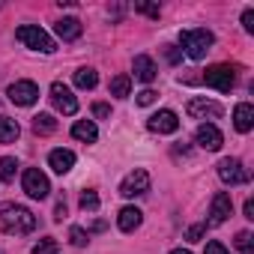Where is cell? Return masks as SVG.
Returning a JSON list of instances; mask_svg holds the SVG:
<instances>
[{"label": "cell", "instance_id": "cell-38", "mask_svg": "<svg viewBox=\"0 0 254 254\" xmlns=\"http://www.w3.org/2000/svg\"><path fill=\"white\" fill-rule=\"evenodd\" d=\"M171 254H191V251H186V248H174Z\"/></svg>", "mask_w": 254, "mask_h": 254}, {"label": "cell", "instance_id": "cell-24", "mask_svg": "<svg viewBox=\"0 0 254 254\" xmlns=\"http://www.w3.org/2000/svg\"><path fill=\"white\" fill-rule=\"evenodd\" d=\"M15 171H18V162H15L12 156H3V159H0V180H3V183H12V180H15Z\"/></svg>", "mask_w": 254, "mask_h": 254}, {"label": "cell", "instance_id": "cell-31", "mask_svg": "<svg viewBox=\"0 0 254 254\" xmlns=\"http://www.w3.org/2000/svg\"><path fill=\"white\" fill-rule=\"evenodd\" d=\"M156 96H159L156 90H141V93H138V105H153Z\"/></svg>", "mask_w": 254, "mask_h": 254}, {"label": "cell", "instance_id": "cell-8", "mask_svg": "<svg viewBox=\"0 0 254 254\" xmlns=\"http://www.w3.org/2000/svg\"><path fill=\"white\" fill-rule=\"evenodd\" d=\"M51 102H54V108H57L60 114H66V117L78 114V99L72 96V90H69L63 81H54V84H51Z\"/></svg>", "mask_w": 254, "mask_h": 254}, {"label": "cell", "instance_id": "cell-39", "mask_svg": "<svg viewBox=\"0 0 254 254\" xmlns=\"http://www.w3.org/2000/svg\"><path fill=\"white\" fill-rule=\"evenodd\" d=\"M0 9H3V3H0Z\"/></svg>", "mask_w": 254, "mask_h": 254}, {"label": "cell", "instance_id": "cell-18", "mask_svg": "<svg viewBox=\"0 0 254 254\" xmlns=\"http://www.w3.org/2000/svg\"><path fill=\"white\" fill-rule=\"evenodd\" d=\"M54 33H57L63 42H75V39L81 36V21H78V18H60V21L54 24Z\"/></svg>", "mask_w": 254, "mask_h": 254}, {"label": "cell", "instance_id": "cell-2", "mask_svg": "<svg viewBox=\"0 0 254 254\" xmlns=\"http://www.w3.org/2000/svg\"><path fill=\"white\" fill-rule=\"evenodd\" d=\"M212 33L209 30H183L180 33V45H183V51L191 57V60H203L206 54H209V48H212Z\"/></svg>", "mask_w": 254, "mask_h": 254}, {"label": "cell", "instance_id": "cell-28", "mask_svg": "<svg viewBox=\"0 0 254 254\" xmlns=\"http://www.w3.org/2000/svg\"><path fill=\"white\" fill-rule=\"evenodd\" d=\"M69 239H72V245H87L90 242V233L84 227H72L69 230Z\"/></svg>", "mask_w": 254, "mask_h": 254}, {"label": "cell", "instance_id": "cell-9", "mask_svg": "<svg viewBox=\"0 0 254 254\" xmlns=\"http://www.w3.org/2000/svg\"><path fill=\"white\" fill-rule=\"evenodd\" d=\"M194 141H197V147L215 153V150H221L224 135L218 132V126H215V123H200V126H197V132H194Z\"/></svg>", "mask_w": 254, "mask_h": 254}, {"label": "cell", "instance_id": "cell-7", "mask_svg": "<svg viewBox=\"0 0 254 254\" xmlns=\"http://www.w3.org/2000/svg\"><path fill=\"white\" fill-rule=\"evenodd\" d=\"M186 114L189 117H194V120H203V123H212V120H218L224 111H221V105L218 102H212V99H191L189 105H186Z\"/></svg>", "mask_w": 254, "mask_h": 254}, {"label": "cell", "instance_id": "cell-13", "mask_svg": "<svg viewBox=\"0 0 254 254\" xmlns=\"http://www.w3.org/2000/svg\"><path fill=\"white\" fill-rule=\"evenodd\" d=\"M230 212H233L230 194H227V191H218V194L212 197V206H209V224H224V221L230 218Z\"/></svg>", "mask_w": 254, "mask_h": 254}, {"label": "cell", "instance_id": "cell-32", "mask_svg": "<svg viewBox=\"0 0 254 254\" xmlns=\"http://www.w3.org/2000/svg\"><path fill=\"white\" fill-rule=\"evenodd\" d=\"M93 114H96L99 120H108V117H111V105H105V102H96V105H93Z\"/></svg>", "mask_w": 254, "mask_h": 254}, {"label": "cell", "instance_id": "cell-16", "mask_svg": "<svg viewBox=\"0 0 254 254\" xmlns=\"http://www.w3.org/2000/svg\"><path fill=\"white\" fill-rule=\"evenodd\" d=\"M48 165H51V171L54 174H69L72 171V165H75V153L72 150H51V156H48Z\"/></svg>", "mask_w": 254, "mask_h": 254}, {"label": "cell", "instance_id": "cell-15", "mask_svg": "<svg viewBox=\"0 0 254 254\" xmlns=\"http://www.w3.org/2000/svg\"><path fill=\"white\" fill-rule=\"evenodd\" d=\"M233 126H236V132H242V135L254 129V108L248 102H239L233 108Z\"/></svg>", "mask_w": 254, "mask_h": 254}, {"label": "cell", "instance_id": "cell-35", "mask_svg": "<svg viewBox=\"0 0 254 254\" xmlns=\"http://www.w3.org/2000/svg\"><path fill=\"white\" fill-rule=\"evenodd\" d=\"M206 254H230V251H227L218 239H212V242H206Z\"/></svg>", "mask_w": 254, "mask_h": 254}, {"label": "cell", "instance_id": "cell-19", "mask_svg": "<svg viewBox=\"0 0 254 254\" xmlns=\"http://www.w3.org/2000/svg\"><path fill=\"white\" fill-rule=\"evenodd\" d=\"M72 138H78V141H84V144H93V141L99 138L96 123H93V120H78V123L72 126Z\"/></svg>", "mask_w": 254, "mask_h": 254}, {"label": "cell", "instance_id": "cell-34", "mask_svg": "<svg viewBox=\"0 0 254 254\" xmlns=\"http://www.w3.org/2000/svg\"><path fill=\"white\" fill-rule=\"evenodd\" d=\"M242 27H245L248 33H254V9H245V12H242Z\"/></svg>", "mask_w": 254, "mask_h": 254}, {"label": "cell", "instance_id": "cell-36", "mask_svg": "<svg viewBox=\"0 0 254 254\" xmlns=\"http://www.w3.org/2000/svg\"><path fill=\"white\" fill-rule=\"evenodd\" d=\"M54 218H57V221H63V218H66V200H57V209H54Z\"/></svg>", "mask_w": 254, "mask_h": 254}, {"label": "cell", "instance_id": "cell-12", "mask_svg": "<svg viewBox=\"0 0 254 254\" xmlns=\"http://www.w3.org/2000/svg\"><path fill=\"white\" fill-rule=\"evenodd\" d=\"M147 126H150V132H159V135H174L177 129H180V117L174 114V111H156L150 120H147Z\"/></svg>", "mask_w": 254, "mask_h": 254}, {"label": "cell", "instance_id": "cell-1", "mask_svg": "<svg viewBox=\"0 0 254 254\" xmlns=\"http://www.w3.org/2000/svg\"><path fill=\"white\" fill-rule=\"evenodd\" d=\"M36 227V215L21 203H3L0 206V230L3 233H30Z\"/></svg>", "mask_w": 254, "mask_h": 254}, {"label": "cell", "instance_id": "cell-17", "mask_svg": "<svg viewBox=\"0 0 254 254\" xmlns=\"http://www.w3.org/2000/svg\"><path fill=\"white\" fill-rule=\"evenodd\" d=\"M132 69H135V78L138 81H144V84H150V81H156V63L147 57V54H138L135 57V63H132Z\"/></svg>", "mask_w": 254, "mask_h": 254}, {"label": "cell", "instance_id": "cell-37", "mask_svg": "<svg viewBox=\"0 0 254 254\" xmlns=\"http://www.w3.org/2000/svg\"><path fill=\"white\" fill-rule=\"evenodd\" d=\"M245 218H251V221H254V200H251V197L245 200Z\"/></svg>", "mask_w": 254, "mask_h": 254}, {"label": "cell", "instance_id": "cell-20", "mask_svg": "<svg viewBox=\"0 0 254 254\" xmlns=\"http://www.w3.org/2000/svg\"><path fill=\"white\" fill-rule=\"evenodd\" d=\"M18 135H21L18 123L12 117H0V144H15Z\"/></svg>", "mask_w": 254, "mask_h": 254}, {"label": "cell", "instance_id": "cell-29", "mask_svg": "<svg viewBox=\"0 0 254 254\" xmlns=\"http://www.w3.org/2000/svg\"><path fill=\"white\" fill-rule=\"evenodd\" d=\"M206 233V227L203 224H194V227H189V233H186V239L189 242H200V236Z\"/></svg>", "mask_w": 254, "mask_h": 254}, {"label": "cell", "instance_id": "cell-3", "mask_svg": "<svg viewBox=\"0 0 254 254\" xmlns=\"http://www.w3.org/2000/svg\"><path fill=\"white\" fill-rule=\"evenodd\" d=\"M15 39H18L21 45L33 48V51H42V54H54V51H57L54 39H51L42 27H36V24H24V27H18V30H15Z\"/></svg>", "mask_w": 254, "mask_h": 254}, {"label": "cell", "instance_id": "cell-5", "mask_svg": "<svg viewBox=\"0 0 254 254\" xmlns=\"http://www.w3.org/2000/svg\"><path fill=\"white\" fill-rule=\"evenodd\" d=\"M21 186H24V191H27L33 200H45V197H48V191H51V183H48V177H45L39 168H27V171H24Z\"/></svg>", "mask_w": 254, "mask_h": 254}, {"label": "cell", "instance_id": "cell-11", "mask_svg": "<svg viewBox=\"0 0 254 254\" xmlns=\"http://www.w3.org/2000/svg\"><path fill=\"white\" fill-rule=\"evenodd\" d=\"M218 177H221V183H227V186H242V183H248V171L242 168L239 159H221V162H218Z\"/></svg>", "mask_w": 254, "mask_h": 254}, {"label": "cell", "instance_id": "cell-26", "mask_svg": "<svg viewBox=\"0 0 254 254\" xmlns=\"http://www.w3.org/2000/svg\"><path fill=\"white\" fill-rule=\"evenodd\" d=\"M236 248H239L242 254H254V245H251V233H248V230H239V233H236Z\"/></svg>", "mask_w": 254, "mask_h": 254}, {"label": "cell", "instance_id": "cell-23", "mask_svg": "<svg viewBox=\"0 0 254 254\" xmlns=\"http://www.w3.org/2000/svg\"><path fill=\"white\" fill-rule=\"evenodd\" d=\"M96 84H99L96 69H78V72H75V87H81V90H93Z\"/></svg>", "mask_w": 254, "mask_h": 254}, {"label": "cell", "instance_id": "cell-30", "mask_svg": "<svg viewBox=\"0 0 254 254\" xmlns=\"http://www.w3.org/2000/svg\"><path fill=\"white\" fill-rule=\"evenodd\" d=\"M165 57H168V63H180L183 60V51L174 48V45H165Z\"/></svg>", "mask_w": 254, "mask_h": 254}, {"label": "cell", "instance_id": "cell-10", "mask_svg": "<svg viewBox=\"0 0 254 254\" xmlns=\"http://www.w3.org/2000/svg\"><path fill=\"white\" fill-rule=\"evenodd\" d=\"M6 96H9V102H15V105H21V108H30V105L39 99V87H36L33 81H15V84L6 90Z\"/></svg>", "mask_w": 254, "mask_h": 254}, {"label": "cell", "instance_id": "cell-14", "mask_svg": "<svg viewBox=\"0 0 254 254\" xmlns=\"http://www.w3.org/2000/svg\"><path fill=\"white\" fill-rule=\"evenodd\" d=\"M141 221H144V212H141L138 206H126V209H120V215H117V227H120L123 233L138 230Z\"/></svg>", "mask_w": 254, "mask_h": 254}, {"label": "cell", "instance_id": "cell-33", "mask_svg": "<svg viewBox=\"0 0 254 254\" xmlns=\"http://www.w3.org/2000/svg\"><path fill=\"white\" fill-rule=\"evenodd\" d=\"M135 9H138V12H144V15H153V18H159V6H156V3H138Z\"/></svg>", "mask_w": 254, "mask_h": 254}, {"label": "cell", "instance_id": "cell-21", "mask_svg": "<svg viewBox=\"0 0 254 254\" xmlns=\"http://www.w3.org/2000/svg\"><path fill=\"white\" fill-rule=\"evenodd\" d=\"M33 132H36V135H51V132H57V120H54L51 114H36V117H33Z\"/></svg>", "mask_w": 254, "mask_h": 254}, {"label": "cell", "instance_id": "cell-6", "mask_svg": "<svg viewBox=\"0 0 254 254\" xmlns=\"http://www.w3.org/2000/svg\"><path fill=\"white\" fill-rule=\"evenodd\" d=\"M203 84H206V87H215L218 93H230V87L236 84V75H233V69H230V66L218 63V66H209V69H206Z\"/></svg>", "mask_w": 254, "mask_h": 254}, {"label": "cell", "instance_id": "cell-25", "mask_svg": "<svg viewBox=\"0 0 254 254\" xmlns=\"http://www.w3.org/2000/svg\"><path fill=\"white\" fill-rule=\"evenodd\" d=\"M81 209H84V212H96V209H99V194H96L93 189H87V191L81 194Z\"/></svg>", "mask_w": 254, "mask_h": 254}, {"label": "cell", "instance_id": "cell-27", "mask_svg": "<svg viewBox=\"0 0 254 254\" xmlns=\"http://www.w3.org/2000/svg\"><path fill=\"white\" fill-rule=\"evenodd\" d=\"M33 254H57V239H42V242H36L33 245Z\"/></svg>", "mask_w": 254, "mask_h": 254}, {"label": "cell", "instance_id": "cell-4", "mask_svg": "<svg viewBox=\"0 0 254 254\" xmlns=\"http://www.w3.org/2000/svg\"><path fill=\"white\" fill-rule=\"evenodd\" d=\"M150 191V174L144 168H135L132 174H126L123 183H120V194L123 197H141Z\"/></svg>", "mask_w": 254, "mask_h": 254}, {"label": "cell", "instance_id": "cell-22", "mask_svg": "<svg viewBox=\"0 0 254 254\" xmlns=\"http://www.w3.org/2000/svg\"><path fill=\"white\" fill-rule=\"evenodd\" d=\"M129 93H132V78H129V75H114V78H111V96L126 99Z\"/></svg>", "mask_w": 254, "mask_h": 254}]
</instances>
